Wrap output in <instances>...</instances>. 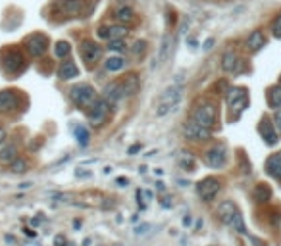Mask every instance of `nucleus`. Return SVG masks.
I'll return each mask as SVG.
<instances>
[{
    "label": "nucleus",
    "mask_w": 281,
    "mask_h": 246,
    "mask_svg": "<svg viewBox=\"0 0 281 246\" xmlns=\"http://www.w3.org/2000/svg\"><path fill=\"white\" fill-rule=\"evenodd\" d=\"M218 217L228 225L229 229L241 233V235H246L248 231L245 227V221H243V215L241 211L237 210V206L231 202V200H224L220 206H218Z\"/></svg>",
    "instance_id": "1"
},
{
    "label": "nucleus",
    "mask_w": 281,
    "mask_h": 246,
    "mask_svg": "<svg viewBox=\"0 0 281 246\" xmlns=\"http://www.w3.org/2000/svg\"><path fill=\"white\" fill-rule=\"evenodd\" d=\"M70 98L77 108H89L98 96L94 94V88L91 87V85H87V83H79V85H75V87L70 88Z\"/></svg>",
    "instance_id": "2"
},
{
    "label": "nucleus",
    "mask_w": 281,
    "mask_h": 246,
    "mask_svg": "<svg viewBox=\"0 0 281 246\" xmlns=\"http://www.w3.org/2000/svg\"><path fill=\"white\" fill-rule=\"evenodd\" d=\"M108 114H110V102L106 100L104 96H98V98L87 108L89 122H91V125H94V127L104 125L106 120H108Z\"/></svg>",
    "instance_id": "3"
},
{
    "label": "nucleus",
    "mask_w": 281,
    "mask_h": 246,
    "mask_svg": "<svg viewBox=\"0 0 281 246\" xmlns=\"http://www.w3.org/2000/svg\"><path fill=\"white\" fill-rule=\"evenodd\" d=\"M193 122H196L198 125H202V127H206V129L212 131L214 125H216V106L212 102L200 104L193 112Z\"/></svg>",
    "instance_id": "4"
},
{
    "label": "nucleus",
    "mask_w": 281,
    "mask_h": 246,
    "mask_svg": "<svg viewBox=\"0 0 281 246\" xmlns=\"http://www.w3.org/2000/svg\"><path fill=\"white\" fill-rule=\"evenodd\" d=\"M79 56L87 66H93L102 58V46L98 42L91 41V39H85L81 42V46H79Z\"/></svg>",
    "instance_id": "5"
},
{
    "label": "nucleus",
    "mask_w": 281,
    "mask_h": 246,
    "mask_svg": "<svg viewBox=\"0 0 281 246\" xmlns=\"http://www.w3.org/2000/svg\"><path fill=\"white\" fill-rule=\"evenodd\" d=\"M204 162L210 167H214V169H222L226 165V162H228V150H226V146L224 144H216V146L208 148L204 152Z\"/></svg>",
    "instance_id": "6"
},
{
    "label": "nucleus",
    "mask_w": 281,
    "mask_h": 246,
    "mask_svg": "<svg viewBox=\"0 0 281 246\" xmlns=\"http://www.w3.org/2000/svg\"><path fill=\"white\" fill-rule=\"evenodd\" d=\"M196 193L204 202H212L216 198V194L220 193V181L216 177H206L202 181H198L196 185Z\"/></svg>",
    "instance_id": "7"
},
{
    "label": "nucleus",
    "mask_w": 281,
    "mask_h": 246,
    "mask_svg": "<svg viewBox=\"0 0 281 246\" xmlns=\"http://www.w3.org/2000/svg\"><path fill=\"white\" fill-rule=\"evenodd\" d=\"M183 133H185V137L187 139H191V141H208L212 135L210 129H206V127H202V125H198L196 122H187L183 125Z\"/></svg>",
    "instance_id": "8"
},
{
    "label": "nucleus",
    "mask_w": 281,
    "mask_h": 246,
    "mask_svg": "<svg viewBox=\"0 0 281 246\" xmlns=\"http://www.w3.org/2000/svg\"><path fill=\"white\" fill-rule=\"evenodd\" d=\"M2 66L8 73H16L25 66V58L19 50H8L2 56Z\"/></svg>",
    "instance_id": "9"
},
{
    "label": "nucleus",
    "mask_w": 281,
    "mask_h": 246,
    "mask_svg": "<svg viewBox=\"0 0 281 246\" xmlns=\"http://www.w3.org/2000/svg\"><path fill=\"white\" fill-rule=\"evenodd\" d=\"M27 50L33 58H41L43 54L48 50V39L41 33H35V35L27 37Z\"/></svg>",
    "instance_id": "10"
},
{
    "label": "nucleus",
    "mask_w": 281,
    "mask_h": 246,
    "mask_svg": "<svg viewBox=\"0 0 281 246\" xmlns=\"http://www.w3.org/2000/svg\"><path fill=\"white\" fill-rule=\"evenodd\" d=\"M83 6H85V0H56V4H54V8H58L66 16H77V14H81Z\"/></svg>",
    "instance_id": "11"
},
{
    "label": "nucleus",
    "mask_w": 281,
    "mask_h": 246,
    "mask_svg": "<svg viewBox=\"0 0 281 246\" xmlns=\"http://www.w3.org/2000/svg\"><path fill=\"white\" fill-rule=\"evenodd\" d=\"M102 96H104L110 104H114V102L122 100L123 96H125L122 81H112V83H108V85L104 87V90H102Z\"/></svg>",
    "instance_id": "12"
},
{
    "label": "nucleus",
    "mask_w": 281,
    "mask_h": 246,
    "mask_svg": "<svg viewBox=\"0 0 281 246\" xmlns=\"http://www.w3.org/2000/svg\"><path fill=\"white\" fill-rule=\"evenodd\" d=\"M260 135H262V139L266 144H270V146H274V144H278V133H276V129H274V125L272 122L268 120V118H264L262 122H260Z\"/></svg>",
    "instance_id": "13"
},
{
    "label": "nucleus",
    "mask_w": 281,
    "mask_h": 246,
    "mask_svg": "<svg viewBox=\"0 0 281 246\" xmlns=\"http://www.w3.org/2000/svg\"><path fill=\"white\" fill-rule=\"evenodd\" d=\"M18 106V96L14 90H0V112H14Z\"/></svg>",
    "instance_id": "14"
},
{
    "label": "nucleus",
    "mask_w": 281,
    "mask_h": 246,
    "mask_svg": "<svg viewBox=\"0 0 281 246\" xmlns=\"http://www.w3.org/2000/svg\"><path fill=\"white\" fill-rule=\"evenodd\" d=\"M239 66H241V60H239L237 52L228 50V52L222 56V70L226 71V73H235V71H239Z\"/></svg>",
    "instance_id": "15"
},
{
    "label": "nucleus",
    "mask_w": 281,
    "mask_h": 246,
    "mask_svg": "<svg viewBox=\"0 0 281 246\" xmlns=\"http://www.w3.org/2000/svg\"><path fill=\"white\" fill-rule=\"evenodd\" d=\"M181 100V88L179 87H170L166 88L158 98V104H170V106H177Z\"/></svg>",
    "instance_id": "16"
},
{
    "label": "nucleus",
    "mask_w": 281,
    "mask_h": 246,
    "mask_svg": "<svg viewBox=\"0 0 281 246\" xmlns=\"http://www.w3.org/2000/svg\"><path fill=\"white\" fill-rule=\"evenodd\" d=\"M266 171L274 179L281 181V152H276L266 160Z\"/></svg>",
    "instance_id": "17"
},
{
    "label": "nucleus",
    "mask_w": 281,
    "mask_h": 246,
    "mask_svg": "<svg viewBox=\"0 0 281 246\" xmlns=\"http://www.w3.org/2000/svg\"><path fill=\"white\" fill-rule=\"evenodd\" d=\"M79 75V68H77V64L75 62H71V60H64L62 64H60V68H58V77L60 79H73V77H77Z\"/></svg>",
    "instance_id": "18"
},
{
    "label": "nucleus",
    "mask_w": 281,
    "mask_h": 246,
    "mask_svg": "<svg viewBox=\"0 0 281 246\" xmlns=\"http://www.w3.org/2000/svg\"><path fill=\"white\" fill-rule=\"evenodd\" d=\"M172 44H174V37L172 35H164L162 37V42H160L158 48V56H156V64H164L168 58H170V52H172Z\"/></svg>",
    "instance_id": "19"
},
{
    "label": "nucleus",
    "mask_w": 281,
    "mask_h": 246,
    "mask_svg": "<svg viewBox=\"0 0 281 246\" xmlns=\"http://www.w3.org/2000/svg\"><path fill=\"white\" fill-rule=\"evenodd\" d=\"M120 81H122V85H123V92H125V96H133L140 87L139 77H137L135 73H131V75L123 77V79H120Z\"/></svg>",
    "instance_id": "20"
},
{
    "label": "nucleus",
    "mask_w": 281,
    "mask_h": 246,
    "mask_svg": "<svg viewBox=\"0 0 281 246\" xmlns=\"http://www.w3.org/2000/svg\"><path fill=\"white\" fill-rule=\"evenodd\" d=\"M114 19L118 21V23H133L135 21V12H133V8L131 6H122V8H118L116 12H114Z\"/></svg>",
    "instance_id": "21"
},
{
    "label": "nucleus",
    "mask_w": 281,
    "mask_h": 246,
    "mask_svg": "<svg viewBox=\"0 0 281 246\" xmlns=\"http://www.w3.org/2000/svg\"><path fill=\"white\" fill-rule=\"evenodd\" d=\"M266 102L274 110H281V85L270 87L266 92Z\"/></svg>",
    "instance_id": "22"
},
{
    "label": "nucleus",
    "mask_w": 281,
    "mask_h": 246,
    "mask_svg": "<svg viewBox=\"0 0 281 246\" xmlns=\"http://www.w3.org/2000/svg\"><path fill=\"white\" fill-rule=\"evenodd\" d=\"M266 44V37H264L262 31H252L248 39H246V46L252 50V52H258L260 48H264Z\"/></svg>",
    "instance_id": "23"
},
{
    "label": "nucleus",
    "mask_w": 281,
    "mask_h": 246,
    "mask_svg": "<svg viewBox=\"0 0 281 246\" xmlns=\"http://www.w3.org/2000/svg\"><path fill=\"white\" fill-rule=\"evenodd\" d=\"M16 158H18V146L14 142L4 144L0 148V164H12Z\"/></svg>",
    "instance_id": "24"
},
{
    "label": "nucleus",
    "mask_w": 281,
    "mask_h": 246,
    "mask_svg": "<svg viewBox=\"0 0 281 246\" xmlns=\"http://www.w3.org/2000/svg\"><path fill=\"white\" fill-rule=\"evenodd\" d=\"M245 96H246V88H243V87L228 88V92H226V100H228V106H231L233 102H237V100H241V98H245Z\"/></svg>",
    "instance_id": "25"
},
{
    "label": "nucleus",
    "mask_w": 281,
    "mask_h": 246,
    "mask_svg": "<svg viewBox=\"0 0 281 246\" xmlns=\"http://www.w3.org/2000/svg\"><path fill=\"white\" fill-rule=\"evenodd\" d=\"M270 196H272V191L268 185H256L252 191V198L256 202H266V200H270Z\"/></svg>",
    "instance_id": "26"
},
{
    "label": "nucleus",
    "mask_w": 281,
    "mask_h": 246,
    "mask_svg": "<svg viewBox=\"0 0 281 246\" xmlns=\"http://www.w3.org/2000/svg\"><path fill=\"white\" fill-rule=\"evenodd\" d=\"M125 66H127V62L123 58H120V56H112V58H108L104 62V68L108 71H122Z\"/></svg>",
    "instance_id": "27"
},
{
    "label": "nucleus",
    "mask_w": 281,
    "mask_h": 246,
    "mask_svg": "<svg viewBox=\"0 0 281 246\" xmlns=\"http://www.w3.org/2000/svg\"><path fill=\"white\" fill-rule=\"evenodd\" d=\"M54 54H56V58H60V60L68 58L71 54V44L68 41H58L56 46H54Z\"/></svg>",
    "instance_id": "28"
},
{
    "label": "nucleus",
    "mask_w": 281,
    "mask_h": 246,
    "mask_svg": "<svg viewBox=\"0 0 281 246\" xmlns=\"http://www.w3.org/2000/svg\"><path fill=\"white\" fill-rule=\"evenodd\" d=\"M108 31H110L108 41H112V39H123V37L129 33L127 25H108Z\"/></svg>",
    "instance_id": "29"
},
{
    "label": "nucleus",
    "mask_w": 281,
    "mask_h": 246,
    "mask_svg": "<svg viewBox=\"0 0 281 246\" xmlns=\"http://www.w3.org/2000/svg\"><path fill=\"white\" fill-rule=\"evenodd\" d=\"M73 133H75V139H77V142H79L81 146H87L91 135H89V131H87V127H85V125H77Z\"/></svg>",
    "instance_id": "30"
},
{
    "label": "nucleus",
    "mask_w": 281,
    "mask_h": 246,
    "mask_svg": "<svg viewBox=\"0 0 281 246\" xmlns=\"http://www.w3.org/2000/svg\"><path fill=\"white\" fill-rule=\"evenodd\" d=\"M10 171L12 173H25L27 171V162H25V158H16L12 164H10Z\"/></svg>",
    "instance_id": "31"
},
{
    "label": "nucleus",
    "mask_w": 281,
    "mask_h": 246,
    "mask_svg": "<svg viewBox=\"0 0 281 246\" xmlns=\"http://www.w3.org/2000/svg\"><path fill=\"white\" fill-rule=\"evenodd\" d=\"M108 50H112V52H123L125 50L123 39H112V41H108Z\"/></svg>",
    "instance_id": "32"
},
{
    "label": "nucleus",
    "mask_w": 281,
    "mask_h": 246,
    "mask_svg": "<svg viewBox=\"0 0 281 246\" xmlns=\"http://www.w3.org/2000/svg\"><path fill=\"white\" fill-rule=\"evenodd\" d=\"M246 104H248V98H241V100H237V102H233V104L229 106L231 108V112H235V114H241L243 110L246 108Z\"/></svg>",
    "instance_id": "33"
},
{
    "label": "nucleus",
    "mask_w": 281,
    "mask_h": 246,
    "mask_svg": "<svg viewBox=\"0 0 281 246\" xmlns=\"http://www.w3.org/2000/svg\"><path fill=\"white\" fill-rule=\"evenodd\" d=\"M146 50V41H135V44H133V48H131V52L135 54V56H139Z\"/></svg>",
    "instance_id": "34"
},
{
    "label": "nucleus",
    "mask_w": 281,
    "mask_h": 246,
    "mask_svg": "<svg viewBox=\"0 0 281 246\" xmlns=\"http://www.w3.org/2000/svg\"><path fill=\"white\" fill-rule=\"evenodd\" d=\"M179 164H181V167H185V169L189 167V171H193V167H194V160H193V156H183Z\"/></svg>",
    "instance_id": "35"
},
{
    "label": "nucleus",
    "mask_w": 281,
    "mask_h": 246,
    "mask_svg": "<svg viewBox=\"0 0 281 246\" xmlns=\"http://www.w3.org/2000/svg\"><path fill=\"white\" fill-rule=\"evenodd\" d=\"M272 33H274V37H281V14L272 23Z\"/></svg>",
    "instance_id": "36"
},
{
    "label": "nucleus",
    "mask_w": 281,
    "mask_h": 246,
    "mask_svg": "<svg viewBox=\"0 0 281 246\" xmlns=\"http://www.w3.org/2000/svg\"><path fill=\"white\" fill-rule=\"evenodd\" d=\"M274 122H276V129L280 131V135H281V110H276V116H274Z\"/></svg>",
    "instance_id": "37"
},
{
    "label": "nucleus",
    "mask_w": 281,
    "mask_h": 246,
    "mask_svg": "<svg viewBox=\"0 0 281 246\" xmlns=\"http://www.w3.org/2000/svg\"><path fill=\"white\" fill-rule=\"evenodd\" d=\"M4 141H6V131L0 127V144H4Z\"/></svg>",
    "instance_id": "38"
},
{
    "label": "nucleus",
    "mask_w": 281,
    "mask_h": 246,
    "mask_svg": "<svg viewBox=\"0 0 281 246\" xmlns=\"http://www.w3.org/2000/svg\"><path fill=\"white\" fill-rule=\"evenodd\" d=\"M212 44H214V39H208V41L204 42V48H206V50H210V48H212Z\"/></svg>",
    "instance_id": "39"
},
{
    "label": "nucleus",
    "mask_w": 281,
    "mask_h": 246,
    "mask_svg": "<svg viewBox=\"0 0 281 246\" xmlns=\"http://www.w3.org/2000/svg\"><path fill=\"white\" fill-rule=\"evenodd\" d=\"M146 229H148V225H142V227H139V229H137V233H139V235H140V233L144 235V233H146Z\"/></svg>",
    "instance_id": "40"
},
{
    "label": "nucleus",
    "mask_w": 281,
    "mask_h": 246,
    "mask_svg": "<svg viewBox=\"0 0 281 246\" xmlns=\"http://www.w3.org/2000/svg\"><path fill=\"white\" fill-rule=\"evenodd\" d=\"M139 148H140V146H131V148H129V154H133V152H137Z\"/></svg>",
    "instance_id": "41"
},
{
    "label": "nucleus",
    "mask_w": 281,
    "mask_h": 246,
    "mask_svg": "<svg viewBox=\"0 0 281 246\" xmlns=\"http://www.w3.org/2000/svg\"><path fill=\"white\" fill-rule=\"evenodd\" d=\"M118 183H120V185L123 187V185H127V179H118Z\"/></svg>",
    "instance_id": "42"
},
{
    "label": "nucleus",
    "mask_w": 281,
    "mask_h": 246,
    "mask_svg": "<svg viewBox=\"0 0 281 246\" xmlns=\"http://www.w3.org/2000/svg\"><path fill=\"white\" fill-rule=\"evenodd\" d=\"M280 85H281V77H280Z\"/></svg>",
    "instance_id": "43"
}]
</instances>
